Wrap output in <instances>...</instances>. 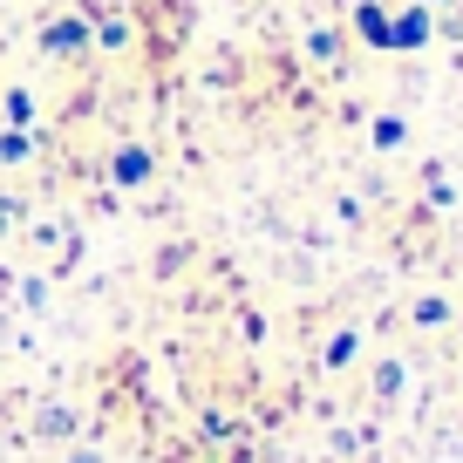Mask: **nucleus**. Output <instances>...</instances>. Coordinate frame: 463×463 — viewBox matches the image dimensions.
<instances>
[{"label": "nucleus", "instance_id": "1", "mask_svg": "<svg viewBox=\"0 0 463 463\" xmlns=\"http://www.w3.org/2000/svg\"><path fill=\"white\" fill-rule=\"evenodd\" d=\"M42 48H48V55H61V61L89 55V21H82V14H55V21L42 28Z\"/></svg>", "mask_w": 463, "mask_h": 463}, {"label": "nucleus", "instance_id": "2", "mask_svg": "<svg viewBox=\"0 0 463 463\" xmlns=\"http://www.w3.org/2000/svg\"><path fill=\"white\" fill-rule=\"evenodd\" d=\"M150 171H157V157H150L144 144H116V157H109V177L123 191H137V184H150Z\"/></svg>", "mask_w": 463, "mask_h": 463}, {"label": "nucleus", "instance_id": "3", "mask_svg": "<svg viewBox=\"0 0 463 463\" xmlns=\"http://www.w3.org/2000/svg\"><path fill=\"white\" fill-rule=\"evenodd\" d=\"M130 42H137V21H130V14H102V21H89V48H109V55H123Z\"/></svg>", "mask_w": 463, "mask_h": 463}, {"label": "nucleus", "instance_id": "4", "mask_svg": "<svg viewBox=\"0 0 463 463\" xmlns=\"http://www.w3.org/2000/svg\"><path fill=\"white\" fill-rule=\"evenodd\" d=\"M422 42H430V14H422V7H409V14L389 21V48H422Z\"/></svg>", "mask_w": 463, "mask_h": 463}, {"label": "nucleus", "instance_id": "5", "mask_svg": "<svg viewBox=\"0 0 463 463\" xmlns=\"http://www.w3.org/2000/svg\"><path fill=\"white\" fill-rule=\"evenodd\" d=\"M354 28H362V42L389 48V14H382V7H362V14H354Z\"/></svg>", "mask_w": 463, "mask_h": 463}, {"label": "nucleus", "instance_id": "6", "mask_svg": "<svg viewBox=\"0 0 463 463\" xmlns=\"http://www.w3.org/2000/svg\"><path fill=\"white\" fill-rule=\"evenodd\" d=\"M307 55L314 61H341V28H314L307 34Z\"/></svg>", "mask_w": 463, "mask_h": 463}, {"label": "nucleus", "instance_id": "7", "mask_svg": "<svg viewBox=\"0 0 463 463\" xmlns=\"http://www.w3.org/2000/svg\"><path fill=\"white\" fill-rule=\"evenodd\" d=\"M34 123V102H28V89H7V130H28Z\"/></svg>", "mask_w": 463, "mask_h": 463}, {"label": "nucleus", "instance_id": "8", "mask_svg": "<svg viewBox=\"0 0 463 463\" xmlns=\"http://www.w3.org/2000/svg\"><path fill=\"white\" fill-rule=\"evenodd\" d=\"M28 150H34V137H28V130H0V164H21Z\"/></svg>", "mask_w": 463, "mask_h": 463}, {"label": "nucleus", "instance_id": "9", "mask_svg": "<svg viewBox=\"0 0 463 463\" xmlns=\"http://www.w3.org/2000/svg\"><path fill=\"white\" fill-rule=\"evenodd\" d=\"M402 116H382V123H375V150H395V144H402Z\"/></svg>", "mask_w": 463, "mask_h": 463}, {"label": "nucleus", "instance_id": "10", "mask_svg": "<svg viewBox=\"0 0 463 463\" xmlns=\"http://www.w3.org/2000/svg\"><path fill=\"white\" fill-rule=\"evenodd\" d=\"M416 320H422V327H436V320H449V307L443 300H416Z\"/></svg>", "mask_w": 463, "mask_h": 463}]
</instances>
